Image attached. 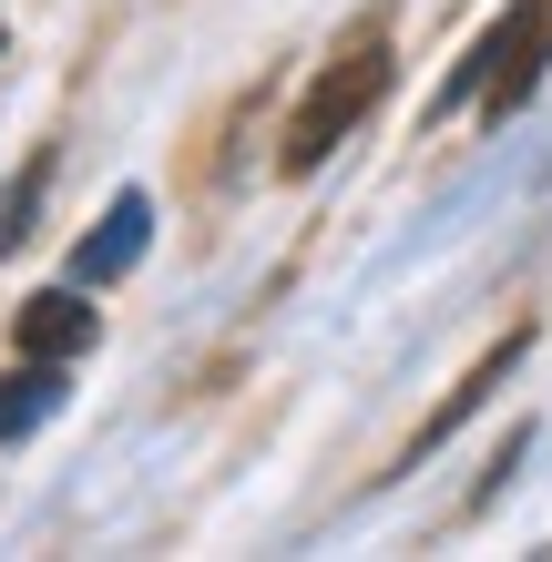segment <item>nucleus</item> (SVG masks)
<instances>
[{"instance_id":"f257e3e1","label":"nucleus","mask_w":552,"mask_h":562,"mask_svg":"<svg viewBox=\"0 0 552 562\" xmlns=\"http://www.w3.org/2000/svg\"><path fill=\"white\" fill-rule=\"evenodd\" d=\"M542 61H552V0H511V11L471 42V61L440 82V113H461V103H481L492 123H511L542 92Z\"/></svg>"},{"instance_id":"f03ea898","label":"nucleus","mask_w":552,"mask_h":562,"mask_svg":"<svg viewBox=\"0 0 552 562\" xmlns=\"http://www.w3.org/2000/svg\"><path fill=\"white\" fill-rule=\"evenodd\" d=\"M379 92H388V42H359L348 61H328V72L307 82V103H297V123H286V154L277 164H286V175H317V164L379 113Z\"/></svg>"},{"instance_id":"7ed1b4c3","label":"nucleus","mask_w":552,"mask_h":562,"mask_svg":"<svg viewBox=\"0 0 552 562\" xmlns=\"http://www.w3.org/2000/svg\"><path fill=\"white\" fill-rule=\"evenodd\" d=\"M144 246H154V194L123 184L113 205H103V225L72 246V277H82V286H123V277L144 267Z\"/></svg>"},{"instance_id":"20e7f679","label":"nucleus","mask_w":552,"mask_h":562,"mask_svg":"<svg viewBox=\"0 0 552 562\" xmlns=\"http://www.w3.org/2000/svg\"><path fill=\"white\" fill-rule=\"evenodd\" d=\"M92 296L103 286H42V296H21V358H61V369H72V358L103 338V307H92Z\"/></svg>"},{"instance_id":"39448f33","label":"nucleus","mask_w":552,"mask_h":562,"mask_svg":"<svg viewBox=\"0 0 552 562\" xmlns=\"http://www.w3.org/2000/svg\"><path fill=\"white\" fill-rule=\"evenodd\" d=\"M522 358H532V327H502V338L481 348V369H471L461 389H450V400H440L430 419H419V440H409V460H399V471H419V460H430V450H440V440H450L461 419H481V409H492V389H502L511 369H522Z\"/></svg>"},{"instance_id":"423d86ee","label":"nucleus","mask_w":552,"mask_h":562,"mask_svg":"<svg viewBox=\"0 0 552 562\" xmlns=\"http://www.w3.org/2000/svg\"><path fill=\"white\" fill-rule=\"evenodd\" d=\"M61 400H72V389H61V358H21V369H0V450H21Z\"/></svg>"}]
</instances>
